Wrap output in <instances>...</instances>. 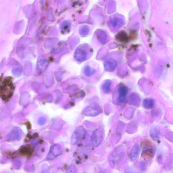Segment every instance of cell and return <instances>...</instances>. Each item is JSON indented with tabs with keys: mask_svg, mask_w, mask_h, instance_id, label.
<instances>
[{
	"mask_svg": "<svg viewBox=\"0 0 173 173\" xmlns=\"http://www.w3.org/2000/svg\"><path fill=\"white\" fill-rule=\"evenodd\" d=\"M86 134V130L83 127L79 126L73 132L71 138V143L75 145L81 140Z\"/></svg>",
	"mask_w": 173,
	"mask_h": 173,
	"instance_id": "obj_1",
	"label": "cell"
},
{
	"mask_svg": "<svg viewBox=\"0 0 173 173\" xmlns=\"http://www.w3.org/2000/svg\"><path fill=\"white\" fill-rule=\"evenodd\" d=\"M103 132L101 129H97L94 131L91 137L90 143L92 146L94 147L99 145L102 140Z\"/></svg>",
	"mask_w": 173,
	"mask_h": 173,
	"instance_id": "obj_2",
	"label": "cell"
},
{
	"mask_svg": "<svg viewBox=\"0 0 173 173\" xmlns=\"http://www.w3.org/2000/svg\"><path fill=\"white\" fill-rule=\"evenodd\" d=\"M128 92L127 87L124 85H120L118 88L119 94L118 98V102L120 103H124L126 99V96Z\"/></svg>",
	"mask_w": 173,
	"mask_h": 173,
	"instance_id": "obj_3",
	"label": "cell"
},
{
	"mask_svg": "<svg viewBox=\"0 0 173 173\" xmlns=\"http://www.w3.org/2000/svg\"><path fill=\"white\" fill-rule=\"evenodd\" d=\"M140 152V148L138 144H135L132 148L130 153V159L132 161H134L137 159L138 157Z\"/></svg>",
	"mask_w": 173,
	"mask_h": 173,
	"instance_id": "obj_4",
	"label": "cell"
},
{
	"mask_svg": "<svg viewBox=\"0 0 173 173\" xmlns=\"http://www.w3.org/2000/svg\"><path fill=\"white\" fill-rule=\"evenodd\" d=\"M85 115L88 117H95L99 114V112L96 109L92 107H87L83 111Z\"/></svg>",
	"mask_w": 173,
	"mask_h": 173,
	"instance_id": "obj_5",
	"label": "cell"
},
{
	"mask_svg": "<svg viewBox=\"0 0 173 173\" xmlns=\"http://www.w3.org/2000/svg\"><path fill=\"white\" fill-rule=\"evenodd\" d=\"M150 136L153 140L157 141L160 138V130L158 127H153L151 129L150 131Z\"/></svg>",
	"mask_w": 173,
	"mask_h": 173,
	"instance_id": "obj_6",
	"label": "cell"
},
{
	"mask_svg": "<svg viewBox=\"0 0 173 173\" xmlns=\"http://www.w3.org/2000/svg\"><path fill=\"white\" fill-rule=\"evenodd\" d=\"M60 150V147L59 145H57L56 144L53 146L50 151L48 157L52 158L51 159L56 157L60 153V151H59Z\"/></svg>",
	"mask_w": 173,
	"mask_h": 173,
	"instance_id": "obj_7",
	"label": "cell"
},
{
	"mask_svg": "<svg viewBox=\"0 0 173 173\" xmlns=\"http://www.w3.org/2000/svg\"><path fill=\"white\" fill-rule=\"evenodd\" d=\"M155 105V101L151 98H147L143 101V106L144 108L149 109L153 108Z\"/></svg>",
	"mask_w": 173,
	"mask_h": 173,
	"instance_id": "obj_8",
	"label": "cell"
},
{
	"mask_svg": "<svg viewBox=\"0 0 173 173\" xmlns=\"http://www.w3.org/2000/svg\"><path fill=\"white\" fill-rule=\"evenodd\" d=\"M112 82L110 80H106L102 86V89L105 93H108L110 91Z\"/></svg>",
	"mask_w": 173,
	"mask_h": 173,
	"instance_id": "obj_9",
	"label": "cell"
},
{
	"mask_svg": "<svg viewBox=\"0 0 173 173\" xmlns=\"http://www.w3.org/2000/svg\"><path fill=\"white\" fill-rule=\"evenodd\" d=\"M113 62L110 61L109 62V64H107V67H106V69L109 71H113L114 69L116 66V64Z\"/></svg>",
	"mask_w": 173,
	"mask_h": 173,
	"instance_id": "obj_10",
	"label": "cell"
},
{
	"mask_svg": "<svg viewBox=\"0 0 173 173\" xmlns=\"http://www.w3.org/2000/svg\"><path fill=\"white\" fill-rule=\"evenodd\" d=\"M118 38H119L120 41L122 42L126 41L127 40V35H125L124 33H122V34H119L118 35Z\"/></svg>",
	"mask_w": 173,
	"mask_h": 173,
	"instance_id": "obj_11",
	"label": "cell"
},
{
	"mask_svg": "<svg viewBox=\"0 0 173 173\" xmlns=\"http://www.w3.org/2000/svg\"><path fill=\"white\" fill-rule=\"evenodd\" d=\"M46 118L44 117H40L38 120V123L39 125H43L46 124Z\"/></svg>",
	"mask_w": 173,
	"mask_h": 173,
	"instance_id": "obj_12",
	"label": "cell"
}]
</instances>
